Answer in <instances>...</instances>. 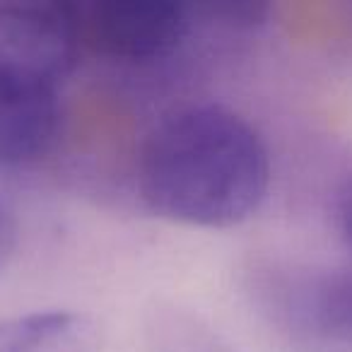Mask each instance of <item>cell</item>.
<instances>
[{
    "label": "cell",
    "instance_id": "3",
    "mask_svg": "<svg viewBox=\"0 0 352 352\" xmlns=\"http://www.w3.org/2000/svg\"><path fill=\"white\" fill-rule=\"evenodd\" d=\"M80 49L75 3H0V87L58 92Z\"/></svg>",
    "mask_w": 352,
    "mask_h": 352
},
{
    "label": "cell",
    "instance_id": "9",
    "mask_svg": "<svg viewBox=\"0 0 352 352\" xmlns=\"http://www.w3.org/2000/svg\"><path fill=\"white\" fill-rule=\"evenodd\" d=\"M338 222H340V232L345 244L352 249V184L345 188L340 198V208H338Z\"/></svg>",
    "mask_w": 352,
    "mask_h": 352
},
{
    "label": "cell",
    "instance_id": "5",
    "mask_svg": "<svg viewBox=\"0 0 352 352\" xmlns=\"http://www.w3.org/2000/svg\"><path fill=\"white\" fill-rule=\"evenodd\" d=\"M60 126L58 92L0 87V166L41 160Z\"/></svg>",
    "mask_w": 352,
    "mask_h": 352
},
{
    "label": "cell",
    "instance_id": "7",
    "mask_svg": "<svg viewBox=\"0 0 352 352\" xmlns=\"http://www.w3.org/2000/svg\"><path fill=\"white\" fill-rule=\"evenodd\" d=\"M145 352H236L201 311L174 299H155L142 318Z\"/></svg>",
    "mask_w": 352,
    "mask_h": 352
},
{
    "label": "cell",
    "instance_id": "2",
    "mask_svg": "<svg viewBox=\"0 0 352 352\" xmlns=\"http://www.w3.org/2000/svg\"><path fill=\"white\" fill-rule=\"evenodd\" d=\"M241 289L289 352H352V268L254 256Z\"/></svg>",
    "mask_w": 352,
    "mask_h": 352
},
{
    "label": "cell",
    "instance_id": "4",
    "mask_svg": "<svg viewBox=\"0 0 352 352\" xmlns=\"http://www.w3.org/2000/svg\"><path fill=\"white\" fill-rule=\"evenodd\" d=\"M82 46L121 63H152L179 49L186 8L169 0H94L78 6Z\"/></svg>",
    "mask_w": 352,
    "mask_h": 352
},
{
    "label": "cell",
    "instance_id": "1",
    "mask_svg": "<svg viewBox=\"0 0 352 352\" xmlns=\"http://www.w3.org/2000/svg\"><path fill=\"white\" fill-rule=\"evenodd\" d=\"M150 212L203 230H230L261 210L270 155L254 123L225 104H188L152 126L138 157Z\"/></svg>",
    "mask_w": 352,
    "mask_h": 352
},
{
    "label": "cell",
    "instance_id": "6",
    "mask_svg": "<svg viewBox=\"0 0 352 352\" xmlns=\"http://www.w3.org/2000/svg\"><path fill=\"white\" fill-rule=\"evenodd\" d=\"M102 331L89 314L39 309L0 318V352H99Z\"/></svg>",
    "mask_w": 352,
    "mask_h": 352
},
{
    "label": "cell",
    "instance_id": "8",
    "mask_svg": "<svg viewBox=\"0 0 352 352\" xmlns=\"http://www.w3.org/2000/svg\"><path fill=\"white\" fill-rule=\"evenodd\" d=\"M17 239H20L17 220L12 217V212L0 203V273L8 268V263H10L12 256H15Z\"/></svg>",
    "mask_w": 352,
    "mask_h": 352
}]
</instances>
